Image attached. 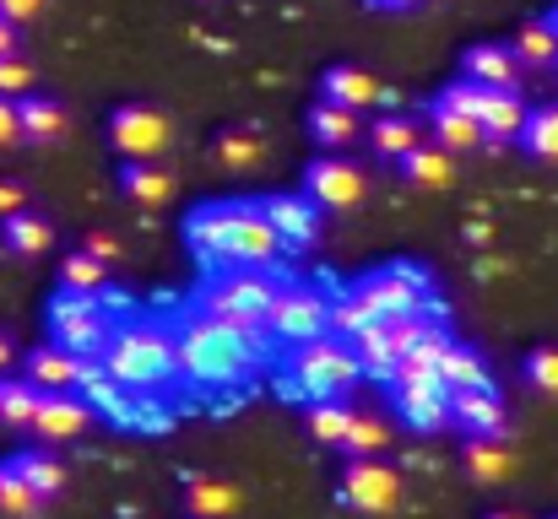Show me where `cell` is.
I'll use <instances>...</instances> for the list:
<instances>
[{
  "label": "cell",
  "mask_w": 558,
  "mask_h": 519,
  "mask_svg": "<svg viewBox=\"0 0 558 519\" xmlns=\"http://www.w3.org/2000/svg\"><path fill=\"white\" fill-rule=\"evenodd\" d=\"M185 244L190 255L211 271H233V265H277L288 255L282 233L271 227L260 200H206L185 217Z\"/></svg>",
  "instance_id": "obj_1"
},
{
  "label": "cell",
  "mask_w": 558,
  "mask_h": 519,
  "mask_svg": "<svg viewBox=\"0 0 558 519\" xmlns=\"http://www.w3.org/2000/svg\"><path fill=\"white\" fill-rule=\"evenodd\" d=\"M266 342H271L266 331L228 325V320H211V314L190 309L180 320V331H174L180 379L201 384V390H233L266 362Z\"/></svg>",
  "instance_id": "obj_2"
},
{
  "label": "cell",
  "mask_w": 558,
  "mask_h": 519,
  "mask_svg": "<svg viewBox=\"0 0 558 519\" xmlns=\"http://www.w3.org/2000/svg\"><path fill=\"white\" fill-rule=\"evenodd\" d=\"M412 314H434V282H428V271L396 260V265L369 271L364 282H353L348 298H337L331 331L353 342L359 331H369L379 320H412Z\"/></svg>",
  "instance_id": "obj_3"
},
{
  "label": "cell",
  "mask_w": 558,
  "mask_h": 519,
  "mask_svg": "<svg viewBox=\"0 0 558 519\" xmlns=\"http://www.w3.org/2000/svg\"><path fill=\"white\" fill-rule=\"evenodd\" d=\"M98 362L136 395H158L180 379V351H174V331L163 325H114L109 346L98 351Z\"/></svg>",
  "instance_id": "obj_4"
},
{
  "label": "cell",
  "mask_w": 558,
  "mask_h": 519,
  "mask_svg": "<svg viewBox=\"0 0 558 519\" xmlns=\"http://www.w3.org/2000/svg\"><path fill=\"white\" fill-rule=\"evenodd\" d=\"M288 282L271 276V265H233V271H217L190 309L211 314V320H228V325H250V331H266V314L277 304Z\"/></svg>",
  "instance_id": "obj_5"
},
{
  "label": "cell",
  "mask_w": 558,
  "mask_h": 519,
  "mask_svg": "<svg viewBox=\"0 0 558 519\" xmlns=\"http://www.w3.org/2000/svg\"><path fill=\"white\" fill-rule=\"evenodd\" d=\"M364 379V362L348 336H320V342L293 346V362H288V395H304V400H348V390Z\"/></svg>",
  "instance_id": "obj_6"
},
{
  "label": "cell",
  "mask_w": 558,
  "mask_h": 519,
  "mask_svg": "<svg viewBox=\"0 0 558 519\" xmlns=\"http://www.w3.org/2000/svg\"><path fill=\"white\" fill-rule=\"evenodd\" d=\"M114 298H98V293H76V287H54V298L44 304V325H49V342H60L76 357H98L109 336H114V320H109Z\"/></svg>",
  "instance_id": "obj_7"
},
{
  "label": "cell",
  "mask_w": 558,
  "mask_h": 519,
  "mask_svg": "<svg viewBox=\"0 0 558 519\" xmlns=\"http://www.w3.org/2000/svg\"><path fill=\"white\" fill-rule=\"evenodd\" d=\"M109 147L125 163H158L174 147V120L153 103H120L109 114Z\"/></svg>",
  "instance_id": "obj_8"
},
{
  "label": "cell",
  "mask_w": 558,
  "mask_h": 519,
  "mask_svg": "<svg viewBox=\"0 0 558 519\" xmlns=\"http://www.w3.org/2000/svg\"><path fill=\"white\" fill-rule=\"evenodd\" d=\"M331 298L320 287H282L271 314H266V336L271 342H288V346H304V342H320L331 336Z\"/></svg>",
  "instance_id": "obj_9"
},
{
  "label": "cell",
  "mask_w": 558,
  "mask_h": 519,
  "mask_svg": "<svg viewBox=\"0 0 558 519\" xmlns=\"http://www.w3.org/2000/svg\"><path fill=\"white\" fill-rule=\"evenodd\" d=\"M439 314H412V320H379L369 331H359L353 336V351H359V362H364V373L369 379H396V368H401V357L412 351V342L434 325Z\"/></svg>",
  "instance_id": "obj_10"
},
{
  "label": "cell",
  "mask_w": 558,
  "mask_h": 519,
  "mask_svg": "<svg viewBox=\"0 0 558 519\" xmlns=\"http://www.w3.org/2000/svg\"><path fill=\"white\" fill-rule=\"evenodd\" d=\"M342 509L353 515H390L401 504V471L385 466L379 455H353L348 471H342V487H337Z\"/></svg>",
  "instance_id": "obj_11"
},
{
  "label": "cell",
  "mask_w": 558,
  "mask_h": 519,
  "mask_svg": "<svg viewBox=\"0 0 558 519\" xmlns=\"http://www.w3.org/2000/svg\"><path fill=\"white\" fill-rule=\"evenodd\" d=\"M450 384L439 373H396L390 379V400H396V417L417 433H439L450 428Z\"/></svg>",
  "instance_id": "obj_12"
},
{
  "label": "cell",
  "mask_w": 558,
  "mask_h": 519,
  "mask_svg": "<svg viewBox=\"0 0 558 519\" xmlns=\"http://www.w3.org/2000/svg\"><path fill=\"white\" fill-rule=\"evenodd\" d=\"M304 195L320 200V211H348V206H359L369 195V173L359 169L353 158H342V152H326V158H315L304 169Z\"/></svg>",
  "instance_id": "obj_13"
},
{
  "label": "cell",
  "mask_w": 558,
  "mask_h": 519,
  "mask_svg": "<svg viewBox=\"0 0 558 519\" xmlns=\"http://www.w3.org/2000/svg\"><path fill=\"white\" fill-rule=\"evenodd\" d=\"M260 206H266V217H271V227L282 233L288 249H310L320 238V200H310L304 189H277Z\"/></svg>",
  "instance_id": "obj_14"
},
{
  "label": "cell",
  "mask_w": 558,
  "mask_h": 519,
  "mask_svg": "<svg viewBox=\"0 0 558 519\" xmlns=\"http://www.w3.org/2000/svg\"><path fill=\"white\" fill-rule=\"evenodd\" d=\"M87 422H93V406H87L82 390H44V395H38V411H33V433H38V438L65 444V438H76Z\"/></svg>",
  "instance_id": "obj_15"
},
{
  "label": "cell",
  "mask_w": 558,
  "mask_h": 519,
  "mask_svg": "<svg viewBox=\"0 0 558 519\" xmlns=\"http://www.w3.org/2000/svg\"><path fill=\"white\" fill-rule=\"evenodd\" d=\"M304 131H310V141H315L320 152H348V147L364 136L359 109H342V103H331V98H320V103L304 114Z\"/></svg>",
  "instance_id": "obj_16"
},
{
  "label": "cell",
  "mask_w": 558,
  "mask_h": 519,
  "mask_svg": "<svg viewBox=\"0 0 558 519\" xmlns=\"http://www.w3.org/2000/svg\"><path fill=\"white\" fill-rule=\"evenodd\" d=\"M82 362H87V357L65 351L60 342H44V346H33V351H27L22 379H33L38 390H76V384H82Z\"/></svg>",
  "instance_id": "obj_17"
},
{
  "label": "cell",
  "mask_w": 558,
  "mask_h": 519,
  "mask_svg": "<svg viewBox=\"0 0 558 519\" xmlns=\"http://www.w3.org/2000/svg\"><path fill=\"white\" fill-rule=\"evenodd\" d=\"M450 428L461 433H505V400L494 384L483 390H456L450 395Z\"/></svg>",
  "instance_id": "obj_18"
},
{
  "label": "cell",
  "mask_w": 558,
  "mask_h": 519,
  "mask_svg": "<svg viewBox=\"0 0 558 519\" xmlns=\"http://www.w3.org/2000/svg\"><path fill=\"white\" fill-rule=\"evenodd\" d=\"M320 98H331V103L364 114L374 103H385V87H379V76L364 71V65H331V71L320 76Z\"/></svg>",
  "instance_id": "obj_19"
},
{
  "label": "cell",
  "mask_w": 558,
  "mask_h": 519,
  "mask_svg": "<svg viewBox=\"0 0 558 519\" xmlns=\"http://www.w3.org/2000/svg\"><path fill=\"white\" fill-rule=\"evenodd\" d=\"M526 114H532V109L521 103L515 87H488V98H483V141H488V147H499V141H521Z\"/></svg>",
  "instance_id": "obj_20"
},
{
  "label": "cell",
  "mask_w": 558,
  "mask_h": 519,
  "mask_svg": "<svg viewBox=\"0 0 558 519\" xmlns=\"http://www.w3.org/2000/svg\"><path fill=\"white\" fill-rule=\"evenodd\" d=\"M16 114H22V141H38V147H54V141H65V131H71L65 103H54V98H44V92L16 98Z\"/></svg>",
  "instance_id": "obj_21"
},
{
  "label": "cell",
  "mask_w": 558,
  "mask_h": 519,
  "mask_svg": "<svg viewBox=\"0 0 558 519\" xmlns=\"http://www.w3.org/2000/svg\"><path fill=\"white\" fill-rule=\"evenodd\" d=\"M0 244H5L16 260H38V255H49V244H54V222L38 217V211L0 217Z\"/></svg>",
  "instance_id": "obj_22"
},
{
  "label": "cell",
  "mask_w": 558,
  "mask_h": 519,
  "mask_svg": "<svg viewBox=\"0 0 558 519\" xmlns=\"http://www.w3.org/2000/svg\"><path fill=\"white\" fill-rule=\"evenodd\" d=\"M515 71H521V60L510 44H472L461 60V76H472L483 87H515Z\"/></svg>",
  "instance_id": "obj_23"
},
{
  "label": "cell",
  "mask_w": 558,
  "mask_h": 519,
  "mask_svg": "<svg viewBox=\"0 0 558 519\" xmlns=\"http://www.w3.org/2000/svg\"><path fill=\"white\" fill-rule=\"evenodd\" d=\"M461 460H466V471H472L477 482H505V477L515 471V455L505 449L499 433H466Z\"/></svg>",
  "instance_id": "obj_24"
},
{
  "label": "cell",
  "mask_w": 558,
  "mask_h": 519,
  "mask_svg": "<svg viewBox=\"0 0 558 519\" xmlns=\"http://www.w3.org/2000/svg\"><path fill=\"white\" fill-rule=\"evenodd\" d=\"M401 178L412 184V189H450L456 184V152H445L439 141L428 147H417V152H407L401 158Z\"/></svg>",
  "instance_id": "obj_25"
},
{
  "label": "cell",
  "mask_w": 558,
  "mask_h": 519,
  "mask_svg": "<svg viewBox=\"0 0 558 519\" xmlns=\"http://www.w3.org/2000/svg\"><path fill=\"white\" fill-rule=\"evenodd\" d=\"M120 195H125L131 206H142V211H158V206H169L174 178L158 169V163H125V169H120Z\"/></svg>",
  "instance_id": "obj_26"
},
{
  "label": "cell",
  "mask_w": 558,
  "mask_h": 519,
  "mask_svg": "<svg viewBox=\"0 0 558 519\" xmlns=\"http://www.w3.org/2000/svg\"><path fill=\"white\" fill-rule=\"evenodd\" d=\"M5 466H11V471H16V477H22V482H27V487H33L44 504L65 493V466H60L49 449H16Z\"/></svg>",
  "instance_id": "obj_27"
},
{
  "label": "cell",
  "mask_w": 558,
  "mask_h": 519,
  "mask_svg": "<svg viewBox=\"0 0 558 519\" xmlns=\"http://www.w3.org/2000/svg\"><path fill=\"white\" fill-rule=\"evenodd\" d=\"M364 136H369L374 152H379V158H390V163H401L407 152H417V147H423V125H417V120H407V114H385V120H374Z\"/></svg>",
  "instance_id": "obj_28"
},
{
  "label": "cell",
  "mask_w": 558,
  "mask_h": 519,
  "mask_svg": "<svg viewBox=\"0 0 558 519\" xmlns=\"http://www.w3.org/2000/svg\"><path fill=\"white\" fill-rule=\"evenodd\" d=\"M260 158H266V141H260L255 131H222V136L211 141V163L222 173H250Z\"/></svg>",
  "instance_id": "obj_29"
},
{
  "label": "cell",
  "mask_w": 558,
  "mask_h": 519,
  "mask_svg": "<svg viewBox=\"0 0 558 519\" xmlns=\"http://www.w3.org/2000/svg\"><path fill=\"white\" fill-rule=\"evenodd\" d=\"M185 504L195 519H228L239 509V493L222 477H190L185 482Z\"/></svg>",
  "instance_id": "obj_30"
},
{
  "label": "cell",
  "mask_w": 558,
  "mask_h": 519,
  "mask_svg": "<svg viewBox=\"0 0 558 519\" xmlns=\"http://www.w3.org/2000/svg\"><path fill=\"white\" fill-rule=\"evenodd\" d=\"M439 379H445L450 390H483V384H494V379H488L483 351H477V346H466V342H450L445 362H439Z\"/></svg>",
  "instance_id": "obj_31"
},
{
  "label": "cell",
  "mask_w": 558,
  "mask_h": 519,
  "mask_svg": "<svg viewBox=\"0 0 558 519\" xmlns=\"http://www.w3.org/2000/svg\"><path fill=\"white\" fill-rule=\"evenodd\" d=\"M428 131H434V141L445 147V152H472V147H483V125L477 120H466V114H456V109H428Z\"/></svg>",
  "instance_id": "obj_32"
},
{
  "label": "cell",
  "mask_w": 558,
  "mask_h": 519,
  "mask_svg": "<svg viewBox=\"0 0 558 519\" xmlns=\"http://www.w3.org/2000/svg\"><path fill=\"white\" fill-rule=\"evenodd\" d=\"M353 417H359V411H353L348 400H310L304 428H310V438H320V444H337V449H342V438H348Z\"/></svg>",
  "instance_id": "obj_33"
},
{
  "label": "cell",
  "mask_w": 558,
  "mask_h": 519,
  "mask_svg": "<svg viewBox=\"0 0 558 519\" xmlns=\"http://www.w3.org/2000/svg\"><path fill=\"white\" fill-rule=\"evenodd\" d=\"M521 147H526V158H537V163H558V103H543V109L526 114Z\"/></svg>",
  "instance_id": "obj_34"
},
{
  "label": "cell",
  "mask_w": 558,
  "mask_h": 519,
  "mask_svg": "<svg viewBox=\"0 0 558 519\" xmlns=\"http://www.w3.org/2000/svg\"><path fill=\"white\" fill-rule=\"evenodd\" d=\"M510 49H515L521 65H558V33L548 27V16H543V22H526Z\"/></svg>",
  "instance_id": "obj_35"
},
{
  "label": "cell",
  "mask_w": 558,
  "mask_h": 519,
  "mask_svg": "<svg viewBox=\"0 0 558 519\" xmlns=\"http://www.w3.org/2000/svg\"><path fill=\"white\" fill-rule=\"evenodd\" d=\"M38 384L33 379H5L0 384V422H11V428H33V411H38Z\"/></svg>",
  "instance_id": "obj_36"
},
{
  "label": "cell",
  "mask_w": 558,
  "mask_h": 519,
  "mask_svg": "<svg viewBox=\"0 0 558 519\" xmlns=\"http://www.w3.org/2000/svg\"><path fill=\"white\" fill-rule=\"evenodd\" d=\"M38 509H44V498L0 460V515L5 519H38Z\"/></svg>",
  "instance_id": "obj_37"
},
{
  "label": "cell",
  "mask_w": 558,
  "mask_h": 519,
  "mask_svg": "<svg viewBox=\"0 0 558 519\" xmlns=\"http://www.w3.org/2000/svg\"><path fill=\"white\" fill-rule=\"evenodd\" d=\"M483 98H488V87L483 82H472V76H456V82H445L439 87V109H456V114H466V120H477L483 125Z\"/></svg>",
  "instance_id": "obj_38"
},
{
  "label": "cell",
  "mask_w": 558,
  "mask_h": 519,
  "mask_svg": "<svg viewBox=\"0 0 558 519\" xmlns=\"http://www.w3.org/2000/svg\"><path fill=\"white\" fill-rule=\"evenodd\" d=\"M390 428L379 422V417H353V428H348V438H342V455L353 460V455H379V449H390Z\"/></svg>",
  "instance_id": "obj_39"
},
{
  "label": "cell",
  "mask_w": 558,
  "mask_h": 519,
  "mask_svg": "<svg viewBox=\"0 0 558 519\" xmlns=\"http://www.w3.org/2000/svg\"><path fill=\"white\" fill-rule=\"evenodd\" d=\"M104 260H93L87 249H76V255H65L60 260V287H76V293H98L104 287Z\"/></svg>",
  "instance_id": "obj_40"
},
{
  "label": "cell",
  "mask_w": 558,
  "mask_h": 519,
  "mask_svg": "<svg viewBox=\"0 0 558 519\" xmlns=\"http://www.w3.org/2000/svg\"><path fill=\"white\" fill-rule=\"evenodd\" d=\"M521 373H526V384H532L537 395L558 400V346H537V351H526Z\"/></svg>",
  "instance_id": "obj_41"
},
{
  "label": "cell",
  "mask_w": 558,
  "mask_h": 519,
  "mask_svg": "<svg viewBox=\"0 0 558 519\" xmlns=\"http://www.w3.org/2000/svg\"><path fill=\"white\" fill-rule=\"evenodd\" d=\"M33 92V65L22 54H0V98H27Z\"/></svg>",
  "instance_id": "obj_42"
},
{
  "label": "cell",
  "mask_w": 558,
  "mask_h": 519,
  "mask_svg": "<svg viewBox=\"0 0 558 519\" xmlns=\"http://www.w3.org/2000/svg\"><path fill=\"white\" fill-rule=\"evenodd\" d=\"M22 141V114H16V98H0V152Z\"/></svg>",
  "instance_id": "obj_43"
},
{
  "label": "cell",
  "mask_w": 558,
  "mask_h": 519,
  "mask_svg": "<svg viewBox=\"0 0 558 519\" xmlns=\"http://www.w3.org/2000/svg\"><path fill=\"white\" fill-rule=\"evenodd\" d=\"M82 249H87L93 260H104V265H109V260H120V238H114V233H87V244H82Z\"/></svg>",
  "instance_id": "obj_44"
},
{
  "label": "cell",
  "mask_w": 558,
  "mask_h": 519,
  "mask_svg": "<svg viewBox=\"0 0 558 519\" xmlns=\"http://www.w3.org/2000/svg\"><path fill=\"white\" fill-rule=\"evenodd\" d=\"M38 11H44V0H0V16H5V22H16V27H22V22H33Z\"/></svg>",
  "instance_id": "obj_45"
},
{
  "label": "cell",
  "mask_w": 558,
  "mask_h": 519,
  "mask_svg": "<svg viewBox=\"0 0 558 519\" xmlns=\"http://www.w3.org/2000/svg\"><path fill=\"white\" fill-rule=\"evenodd\" d=\"M16 211H27V195H22V184L0 178V217H16Z\"/></svg>",
  "instance_id": "obj_46"
},
{
  "label": "cell",
  "mask_w": 558,
  "mask_h": 519,
  "mask_svg": "<svg viewBox=\"0 0 558 519\" xmlns=\"http://www.w3.org/2000/svg\"><path fill=\"white\" fill-rule=\"evenodd\" d=\"M0 54H16V22L0 16Z\"/></svg>",
  "instance_id": "obj_47"
},
{
  "label": "cell",
  "mask_w": 558,
  "mask_h": 519,
  "mask_svg": "<svg viewBox=\"0 0 558 519\" xmlns=\"http://www.w3.org/2000/svg\"><path fill=\"white\" fill-rule=\"evenodd\" d=\"M374 11H412V5H423V0H364Z\"/></svg>",
  "instance_id": "obj_48"
},
{
  "label": "cell",
  "mask_w": 558,
  "mask_h": 519,
  "mask_svg": "<svg viewBox=\"0 0 558 519\" xmlns=\"http://www.w3.org/2000/svg\"><path fill=\"white\" fill-rule=\"evenodd\" d=\"M11 357H16V346H11V342H5V336H0V373L11 368Z\"/></svg>",
  "instance_id": "obj_49"
},
{
  "label": "cell",
  "mask_w": 558,
  "mask_h": 519,
  "mask_svg": "<svg viewBox=\"0 0 558 519\" xmlns=\"http://www.w3.org/2000/svg\"><path fill=\"white\" fill-rule=\"evenodd\" d=\"M483 519H526V515H515V509H494V515H483Z\"/></svg>",
  "instance_id": "obj_50"
},
{
  "label": "cell",
  "mask_w": 558,
  "mask_h": 519,
  "mask_svg": "<svg viewBox=\"0 0 558 519\" xmlns=\"http://www.w3.org/2000/svg\"><path fill=\"white\" fill-rule=\"evenodd\" d=\"M548 27H554V33H558V5H554V11H548Z\"/></svg>",
  "instance_id": "obj_51"
},
{
  "label": "cell",
  "mask_w": 558,
  "mask_h": 519,
  "mask_svg": "<svg viewBox=\"0 0 558 519\" xmlns=\"http://www.w3.org/2000/svg\"><path fill=\"white\" fill-rule=\"evenodd\" d=\"M554 519H558V515H554Z\"/></svg>",
  "instance_id": "obj_52"
}]
</instances>
